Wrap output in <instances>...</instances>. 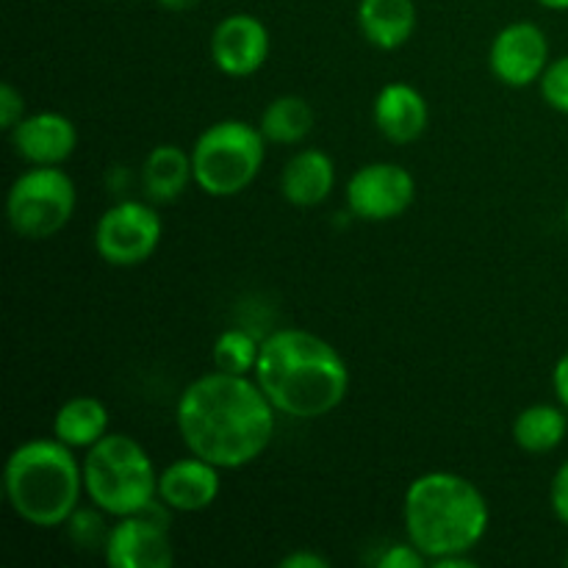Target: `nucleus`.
<instances>
[{"label": "nucleus", "mask_w": 568, "mask_h": 568, "mask_svg": "<svg viewBox=\"0 0 568 568\" xmlns=\"http://www.w3.org/2000/svg\"><path fill=\"white\" fill-rule=\"evenodd\" d=\"M275 419L277 410L255 377L220 369L194 377L175 405L183 447L222 471L255 464L275 438Z\"/></svg>", "instance_id": "nucleus-1"}, {"label": "nucleus", "mask_w": 568, "mask_h": 568, "mask_svg": "<svg viewBox=\"0 0 568 568\" xmlns=\"http://www.w3.org/2000/svg\"><path fill=\"white\" fill-rule=\"evenodd\" d=\"M255 383L277 414L297 422L325 419L349 394V369L327 338L283 327L261 338Z\"/></svg>", "instance_id": "nucleus-2"}, {"label": "nucleus", "mask_w": 568, "mask_h": 568, "mask_svg": "<svg viewBox=\"0 0 568 568\" xmlns=\"http://www.w3.org/2000/svg\"><path fill=\"white\" fill-rule=\"evenodd\" d=\"M403 521L408 541L438 560L471 552L491 525L488 499L469 477L455 471H425L405 488Z\"/></svg>", "instance_id": "nucleus-3"}, {"label": "nucleus", "mask_w": 568, "mask_h": 568, "mask_svg": "<svg viewBox=\"0 0 568 568\" xmlns=\"http://www.w3.org/2000/svg\"><path fill=\"white\" fill-rule=\"evenodd\" d=\"M6 503L17 519L39 530L64 527L81 508L83 464L59 438H28L17 444L3 466Z\"/></svg>", "instance_id": "nucleus-4"}, {"label": "nucleus", "mask_w": 568, "mask_h": 568, "mask_svg": "<svg viewBox=\"0 0 568 568\" xmlns=\"http://www.w3.org/2000/svg\"><path fill=\"white\" fill-rule=\"evenodd\" d=\"M89 505L111 519L148 510L159 499V471L148 449L128 433H109L83 455Z\"/></svg>", "instance_id": "nucleus-5"}, {"label": "nucleus", "mask_w": 568, "mask_h": 568, "mask_svg": "<svg viewBox=\"0 0 568 568\" xmlns=\"http://www.w3.org/2000/svg\"><path fill=\"white\" fill-rule=\"evenodd\" d=\"M266 139L244 120L211 122L192 144L194 186L216 200L236 197L253 186L266 161Z\"/></svg>", "instance_id": "nucleus-6"}, {"label": "nucleus", "mask_w": 568, "mask_h": 568, "mask_svg": "<svg viewBox=\"0 0 568 568\" xmlns=\"http://www.w3.org/2000/svg\"><path fill=\"white\" fill-rule=\"evenodd\" d=\"M75 181L61 166H28L6 194V220L26 242L59 236L75 216Z\"/></svg>", "instance_id": "nucleus-7"}, {"label": "nucleus", "mask_w": 568, "mask_h": 568, "mask_svg": "<svg viewBox=\"0 0 568 568\" xmlns=\"http://www.w3.org/2000/svg\"><path fill=\"white\" fill-rule=\"evenodd\" d=\"M164 222L150 200H120L100 214L94 225V250L109 266L131 270L159 250Z\"/></svg>", "instance_id": "nucleus-8"}, {"label": "nucleus", "mask_w": 568, "mask_h": 568, "mask_svg": "<svg viewBox=\"0 0 568 568\" xmlns=\"http://www.w3.org/2000/svg\"><path fill=\"white\" fill-rule=\"evenodd\" d=\"M344 200L361 222L399 220L416 200V178L397 161H372L349 175Z\"/></svg>", "instance_id": "nucleus-9"}, {"label": "nucleus", "mask_w": 568, "mask_h": 568, "mask_svg": "<svg viewBox=\"0 0 568 568\" xmlns=\"http://www.w3.org/2000/svg\"><path fill=\"white\" fill-rule=\"evenodd\" d=\"M155 510L159 499L142 514L114 519L103 549L105 564L111 568H170L175 564L170 527Z\"/></svg>", "instance_id": "nucleus-10"}, {"label": "nucleus", "mask_w": 568, "mask_h": 568, "mask_svg": "<svg viewBox=\"0 0 568 568\" xmlns=\"http://www.w3.org/2000/svg\"><path fill=\"white\" fill-rule=\"evenodd\" d=\"M549 61L552 55H549L547 33L530 20L499 28L488 48V67L494 78L510 89H525L541 81Z\"/></svg>", "instance_id": "nucleus-11"}, {"label": "nucleus", "mask_w": 568, "mask_h": 568, "mask_svg": "<svg viewBox=\"0 0 568 568\" xmlns=\"http://www.w3.org/2000/svg\"><path fill=\"white\" fill-rule=\"evenodd\" d=\"M211 61L227 78H250L266 64L272 50L270 28L247 11L222 17L211 31Z\"/></svg>", "instance_id": "nucleus-12"}, {"label": "nucleus", "mask_w": 568, "mask_h": 568, "mask_svg": "<svg viewBox=\"0 0 568 568\" xmlns=\"http://www.w3.org/2000/svg\"><path fill=\"white\" fill-rule=\"evenodd\" d=\"M9 142L28 166H64L78 148V128L61 111H37L11 128Z\"/></svg>", "instance_id": "nucleus-13"}, {"label": "nucleus", "mask_w": 568, "mask_h": 568, "mask_svg": "<svg viewBox=\"0 0 568 568\" xmlns=\"http://www.w3.org/2000/svg\"><path fill=\"white\" fill-rule=\"evenodd\" d=\"M222 494V469L189 453L159 471V503L172 514L209 510Z\"/></svg>", "instance_id": "nucleus-14"}, {"label": "nucleus", "mask_w": 568, "mask_h": 568, "mask_svg": "<svg viewBox=\"0 0 568 568\" xmlns=\"http://www.w3.org/2000/svg\"><path fill=\"white\" fill-rule=\"evenodd\" d=\"M372 122L386 142L414 144L425 136L430 125V105L414 83L392 81L375 94Z\"/></svg>", "instance_id": "nucleus-15"}, {"label": "nucleus", "mask_w": 568, "mask_h": 568, "mask_svg": "<svg viewBox=\"0 0 568 568\" xmlns=\"http://www.w3.org/2000/svg\"><path fill=\"white\" fill-rule=\"evenodd\" d=\"M336 186V164L320 148H303L283 164L281 194L297 209H316Z\"/></svg>", "instance_id": "nucleus-16"}, {"label": "nucleus", "mask_w": 568, "mask_h": 568, "mask_svg": "<svg viewBox=\"0 0 568 568\" xmlns=\"http://www.w3.org/2000/svg\"><path fill=\"white\" fill-rule=\"evenodd\" d=\"M361 33L377 50H399L410 42L419 22L414 0H358Z\"/></svg>", "instance_id": "nucleus-17"}, {"label": "nucleus", "mask_w": 568, "mask_h": 568, "mask_svg": "<svg viewBox=\"0 0 568 568\" xmlns=\"http://www.w3.org/2000/svg\"><path fill=\"white\" fill-rule=\"evenodd\" d=\"M139 183L150 203H175L194 183L192 153L181 150L178 144H159L144 155Z\"/></svg>", "instance_id": "nucleus-18"}, {"label": "nucleus", "mask_w": 568, "mask_h": 568, "mask_svg": "<svg viewBox=\"0 0 568 568\" xmlns=\"http://www.w3.org/2000/svg\"><path fill=\"white\" fill-rule=\"evenodd\" d=\"M111 433V414L103 399L78 394L59 405L53 416V436L72 449H89Z\"/></svg>", "instance_id": "nucleus-19"}, {"label": "nucleus", "mask_w": 568, "mask_h": 568, "mask_svg": "<svg viewBox=\"0 0 568 568\" xmlns=\"http://www.w3.org/2000/svg\"><path fill=\"white\" fill-rule=\"evenodd\" d=\"M568 433V410L564 405L536 403L527 405L516 414L510 436L516 447L527 455H547L555 453L566 442Z\"/></svg>", "instance_id": "nucleus-20"}, {"label": "nucleus", "mask_w": 568, "mask_h": 568, "mask_svg": "<svg viewBox=\"0 0 568 568\" xmlns=\"http://www.w3.org/2000/svg\"><path fill=\"white\" fill-rule=\"evenodd\" d=\"M314 122L316 114L303 94H277L261 111L258 128L270 144L294 148V144H303L311 136Z\"/></svg>", "instance_id": "nucleus-21"}, {"label": "nucleus", "mask_w": 568, "mask_h": 568, "mask_svg": "<svg viewBox=\"0 0 568 568\" xmlns=\"http://www.w3.org/2000/svg\"><path fill=\"white\" fill-rule=\"evenodd\" d=\"M211 358H214V369L227 372V375L253 377L261 358V342L250 331L227 327V331H222L220 336H216Z\"/></svg>", "instance_id": "nucleus-22"}, {"label": "nucleus", "mask_w": 568, "mask_h": 568, "mask_svg": "<svg viewBox=\"0 0 568 568\" xmlns=\"http://www.w3.org/2000/svg\"><path fill=\"white\" fill-rule=\"evenodd\" d=\"M105 519H111L109 514H103L100 508H78L75 514L67 519V536H70L72 547L81 549V552H100L103 555L105 541H109L111 525H105Z\"/></svg>", "instance_id": "nucleus-23"}, {"label": "nucleus", "mask_w": 568, "mask_h": 568, "mask_svg": "<svg viewBox=\"0 0 568 568\" xmlns=\"http://www.w3.org/2000/svg\"><path fill=\"white\" fill-rule=\"evenodd\" d=\"M538 92H541L544 103H547L549 109L568 116V53L549 61L541 81H538Z\"/></svg>", "instance_id": "nucleus-24"}, {"label": "nucleus", "mask_w": 568, "mask_h": 568, "mask_svg": "<svg viewBox=\"0 0 568 568\" xmlns=\"http://www.w3.org/2000/svg\"><path fill=\"white\" fill-rule=\"evenodd\" d=\"M22 116H26V98L14 83L3 81V87H0V128L9 133Z\"/></svg>", "instance_id": "nucleus-25"}, {"label": "nucleus", "mask_w": 568, "mask_h": 568, "mask_svg": "<svg viewBox=\"0 0 568 568\" xmlns=\"http://www.w3.org/2000/svg\"><path fill=\"white\" fill-rule=\"evenodd\" d=\"M427 564H430V560H427L410 541L392 544V547H386V552L377 558V566L381 568H425Z\"/></svg>", "instance_id": "nucleus-26"}, {"label": "nucleus", "mask_w": 568, "mask_h": 568, "mask_svg": "<svg viewBox=\"0 0 568 568\" xmlns=\"http://www.w3.org/2000/svg\"><path fill=\"white\" fill-rule=\"evenodd\" d=\"M549 505H552L555 519L568 527V460H564L555 471L552 486H549Z\"/></svg>", "instance_id": "nucleus-27"}, {"label": "nucleus", "mask_w": 568, "mask_h": 568, "mask_svg": "<svg viewBox=\"0 0 568 568\" xmlns=\"http://www.w3.org/2000/svg\"><path fill=\"white\" fill-rule=\"evenodd\" d=\"M327 558H322L320 552H311V549H297V552L286 555L281 560V568H327Z\"/></svg>", "instance_id": "nucleus-28"}, {"label": "nucleus", "mask_w": 568, "mask_h": 568, "mask_svg": "<svg viewBox=\"0 0 568 568\" xmlns=\"http://www.w3.org/2000/svg\"><path fill=\"white\" fill-rule=\"evenodd\" d=\"M552 388H555V399L568 410V349L558 358L552 369Z\"/></svg>", "instance_id": "nucleus-29"}, {"label": "nucleus", "mask_w": 568, "mask_h": 568, "mask_svg": "<svg viewBox=\"0 0 568 568\" xmlns=\"http://www.w3.org/2000/svg\"><path fill=\"white\" fill-rule=\"evenodd\" d=\"M433 568H477V560L469 558V552L460 555H444V558L433 560Z\"/></svg>", "instance_id": "nucleus-30"}, {"label": "nucleus", "mask_w": 568, "mask_h": 568, "mask_svg": "<svg viewBox=\"0 0 568 568\" xmlns=\"http://www.w3.org/2000/svg\"><path fill=\"white\" fill-rule=\"evenodd\" d=\"M155 3H159L161 9H166V11H175V14H186V11L197 9L203 0H155Z\"/></svg>", "instance_id": "nucleus-31"}, {"label": "nucleus", "mask_w": 568, "mask_h": 568, "mask_svg": "<svg viewBox=\"0 0 568 568\" xmlns=\"http://www.w3.org/2000/svg\"><path fill=\"white\" fill-rule=\"evenodd\" d=\"M536 3L549 11H568V0H536Z\"/></svg>", "instance_id": "nucleus-32"}, {"label": "nucleus", "mask_w": 568, "mask_h": 568, "mask_svg": "<svg viewBox=\"0 0 568 568\" xmlns=\"http://www.w3.org/2000/svg\"><path fill=\"white\" fill-rule=\"evenodd\" d=\"M564 220H566V231H568V200H566V211H564Z\"/></svg>", "instance_id": "nucleus-33"}, {"label": "nucleus", "mask_w": 568, "mask_h": 568, "mask_svg": "<svg viewBox=\"0 0 568 568\" xmlns=\"http://www.w3.org/2000/svg\"><path fill=\"white\" fill-rule=\"evenodd\" d=\"M566 566H568V549H566Z\"/></svg>", "instance_id": "nucleus-34"}]
</instances>
